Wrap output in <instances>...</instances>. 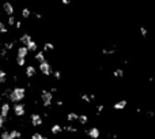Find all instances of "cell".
I'll use <instances>...</instances> for the list:
<instances>
[{"instance_id": "obj_27", "label": "cell", "mask_w": 155, "mask_h": 139, "mask_svg": "<svg viewBox=\"0 0 155 139\" xmlns=\"http://www.w3.org/2000/svg\"><path fill=\"white\" fill-rule=\"evenodd\" d=\"M30 15H31L30 8H27V7H25V8L22 10V17H23L25 19H27V18H30Z\"/></svg>"}, {"instance_id": "obj_5", "label": "cell", "mask_w": 155, "mask_h": 139, "mask_svg": "<svg viewBox=\"0 0 155 139\" xmlns=\"http://www.w3.org/2000/svg\"><path fill=\"white\" fill-rule=\"evenodd\" d=\"M30 123L34 127H41L42 126V117L40 113H31L30 115Z\"/></svg>"}, {"instance_id": "obj_18", "label": "cell", "mask_w": 155, "mask_h": 139, "mask_svg": "<svg viewBox=\"0 0 155 139\" xmlns=\"http://www.w3.org/2000/svg\"><path fill=\"white\" fill-rule=\"evenodd\" d=\"M78 121H79L82 126H84V124H87V123H89V116H87L86 113H82V115L78 116Z\"/></svg>"}, {"instance_id": "obj_4", "label": "cell", "mask_w": 155, "mask_h": 139, "mask_svg": "<svg viewBox=\"0 0 155 139\" xmlns=\"http://www.w3.org/2000/svg\"><path fill=\"white\" fill-rule=\"evenodd\" d=\"M38 70L41 71V74L45 76H50L52 75V66H50V63H49L48 60H45V62H41L40 66H38Z\"/></svg>"}, {"instance_id": "obj_39", "label": "cell", "mask_w": 155, "mask_h": 139, "mask_svg": "<svg viewBox=\"0 0 155 139\" xmlns=\"http://www.w3.org/2000/svg\"><path fill=\"white\" fill-rule=\"evenodd\" d=\"M61 3H63L64 6H68L70 3H71V1H70V0H61Z\"/></svg>"}, {"instance_id": "obj_6", "label": "cell", "mask_w": 155, "mask_h": 139, "mask_svg": "<svg viewBox=\"0 0 155 139\" xmlns=\"http://www.w3.org/2000/svg\"><path fill=\"white\" fill-rule=\"evenodd\" d=\"M10 112H11V105H10V102H3L1 105H0V115H1L3 117L7 119V116L10 115Z\"/></svg>"}, {"instance_id": "obj_36", "label": "cell", "mask_w": 155, "mask_h": 139, "mask_svg": "<svg viewBox=\"0 0 155 139\" xmlns=\"http://www.w3.org/2000/svg\"><path fill=\"white\" fill-rule=\"evenodd\" d=\"M56 105H57V106H63V105H64V102H63L61 100H57V101H56Z\"/></svg>"}, {"instance_id": "obj_17", "label": "cell", "mask_w": 155, "mask_h": 139, "mask_svg": "<svg viewBox=\"0 0 155 139\" xmlns=\"http://www.w3.org/2000/svg\"><path fill=\"white\" fill-rule=\"evenodd\" d=\"M15 44H17V41H8V42H3L1 46H3L6 50H11L15 48Z\"/></svg>"}, {"instance_id": "obj_13", "label": "cell", "mask_w": 155, "mask_h": 139, "mask_svg": "<svg viewBox=\"0 0 155 139\" xmlns=\"http://www.w3.org/2000/svg\"><path fill=\"white\" fill-rule=\"evenodd\" d=\"M127 101H125V100H121V101H118V102H116L114 105H113V109H114V111H123V109H124L125 106H127Z\"/></svg>"}, {"instance_id": "obj_14", "label": "cell", "mask_w": 155, "mask_h": 139, "mask_svg": "<svg viewBox=\"0 0 155 139\" xmlns=\"http://www.w3.org/2000/svg\"><path fill=\"white\" fill-rule=\"evenodd\" d=\"M50 132H52V135H60L63 132V127L60 124H53L50 127Z\"/></svg>"}, {"instance_id": "obj_9", "label": "cell", "mask_w": 155, "mask_h": 139, "mask_svg": "<svg viewBox=\"0 0 155 139\" xmlns=\"http://www.w3.org/2000/svg\"><path fill=\"white\" fill-rule=\"evenodd\" d=\"M25 75L29 78V79H31V78H34V76L37 75V70L34 66H27L26 68H25Z\"/></svg>"}, {"instance_id": "obj_16", "label": "cell", "mask_w": 155, "mask_h": 139, "mask_svg": "<svg viewBox=\"0 0 155 139\" xmlns=\"http://www.w3.org/2000/svg\"><path fill=\"white\" fill-rule=\"evenodd\" d=\"M8 134H10V139H19V138H22V132L19 130H11L8 131Z\"/></svg>"}, {"instance_id": "obj_23", "label": "cell", "mask_w": 155, "mask_h": 139, "mask_svg": "<svg viewBox=\"0 0 155 139\" xmlns=\"http://www.w3.org/2000/svg\"><path fill=\"white\" fill-rule=\"evenodd\" d=\"M113 76L114 78H123L124 76V70L123 68H116L114 71H113Z\"/></svg>"}, {"instance_id": "obj_11", "label": "cell", "mask_w": 155, "mask_h": 139, "mask_svg": "<svg viewBox=\"0 0 155 139\" xmlns=\"http://www.w3.org/2000/svg\"><path fill=\"white\" fill-rule=\"evenodd\" d=\"M31 40H33V38H31L30 34H29V33H25V34H22V36L19 37V40H18V41L21 42V45H25V46H26V45L29 44Z\"/></svg>"}, {"instance_id": "obj_29", "label": "cell", "mask_w": 155, "mask_h": 139, "mask_svg": "<svg viewBox=\"0 0 155 139\" xmlns=\"http://www.w3.org/2000/svg\"><path fill=\"white\" fill-rule=\"evenodd\" d=\"M52 74H53L56 81H60V79H61V71H60V70H54V71H52Z\"/></svg>"}, {"instance_id": "obj_1", "label": "cell", "mask_w": 155, "mask_h": 139, "mask_svg": "<svg viewBox=\"0 0 155 139\" xmlns=\"http://www.w3.org/2000/svg\"><path fill=\"white\" fill-rule=\"evenodd\" d=\"M26 97V89L25 87H21V86H17L14 89L10 90L8 95H7V100L10 102H21L22 100H25Z\"/></svg>"}, {"instance_id": "obj_20", "label": "cell", "mask_w": 155, "mask_h": 139, "mask_svg": "<svg viewBox=\"0 0 155 139\" xmlns=\"http://www.w3.org/2000/svg\"><path fill=\"white\" fill-rule=\"evenodd\" d=\"M114 52H116V46H113V48H102L101 49L102 55H113Z\"/></svg>"}, {"instance_id": "obj_31", "label": "cell", "mask_w": 155, "mask_h": 139, "mask_svg": "<svg viewBox=\"0 0 155 139\" xmlns=\"http://www.w3.org/2000/svg\"><path fill=\"white\" fill-rule=\"evenodd\" d=\"M6 121H7V119H6V117H3L1 115H0V130H4Z\"/></svg>"}, {"instance_id": "obj_12", "label": "cell", "mask_w": 155, "mask_h": 139, "mask_svg": "<svg viewBox=\"0 0 155 139\" xmlns=\"http://www.w3.org/2000/svg\"><path fill=\"white\" fill-rule=\"evenodd\" d=\"M34 60H36V62H38V63L45 62V60H46V56H45L44 50H37V52H34Z\"/></svg>"}, {"instance_id": "obj_22", "label": "cell", "mask_w": 155, "mask_h": 139, "mask_svg": "<svg viewBox=\"0 0 155 139\" xmlns=\"http://www.w3.org/2000/svg\"><path fill=\"white\" fill-rule=\"evenodd\" d=\"M15 62H17V66H18V67H25V64H26V59L17 56V57H15Z\"/></svg>"}, {"instance_id": "obj_3", "label": "cell", "mask_w": 155, "mask_h": 139, "mask_svg": "<svg viewBox=\"0 0 155 139\" xmlns=\"http://www.w3.org/2000/svg\"><path fill=\"white\" fill-rule=\"evenodd\" d=\"M11 109L14 111V115L17 117H22L25 116V113H26V105L23 102H15L11 106Z\"/></svg>"}, {"instance_id": "obj_37", "label": "cell", "mask_w": 155, "mask_h": 139, "mask_svg": "<svg viewBox=\"0 0 155 139\" xmlns=\"http://www.w3.org/2000/svg\"><path fill=\"white\" fill-rule=\"evenodd\" d=\"M34 15H36V18H37V19H42V14H40V12H36V14H34Z\"/></svg>"}, {"instance_id": "obj_28", "label": "cell", "mask_w": 155, "mask_h": 139, "mask_svg": "<svg viewBox=\"0 0 155 139\" xmlns=\"http://www.w3.org/2000/svg\"><path fill=\"white\" fill-rule=\"evenodd\" d=\"M15 22H17V19H15V17H14V15H10L8 19H7V25H8V26H12V27H14Z\"/></svg>"}, {"instance_id": "obj_24", "label": "cell", "mask_w": 155, "mask_h": 139, "mask_svg": "<svg viewBox=\"0 0 155 139\" xmlns=\"http://www.w3.org/2000/svg\"><path fill=\"white\" fill-rule=\"evenodd\" d=\"M0 34H8V27L6 26L1 19H0Z\"/></svg>"}, {"instance_id": "obj_10", "label": "cell", "mask_w": 155, "mask_h": 139, "mask_svg": "<svg viewBox=\"0 0 155 139\" xmlns=\"http://www.w3.org/2000/svg\"><path fill=\"white\" fill-rule=\"evenodd\" d=\"M27 55H29V50H27V48L25 46V45H19L18 48H17V56L26 59Z\"/></svg>"}, {"instance_id": "obj_8", "label": "cell", "mask_w": 155, "mask_h": 139, "mask_svg": "<svg viewBox=\"0 0 155 139\" xmlns=\"http://www.w3.org/2000/svg\"><path fill=\"white\" fill-rule=\"evenodd\" d=\"M3 11H4L7 15H14L15 14V8H14V6L10 3V1H4L3 3Z\"/></svg>"}, {"instance_id": "obj_34", "label": "cell", "mask_w": 155, "mask_h": 139, "mask_svg": "<svg viewBox=\"0 0 155 139\" xmlns=\"http://www.w3.org/2000/svg\"><path fill=\"white\" fill-rule=\"evenodd\" d=\"M80 98L83 100L84 102H89V104H90V101H91V100H90V95H89V94H82V95H80Z\"/></svg>"}, {"instance_id": "obj_26", "label": "cell", "mask_w": 155, "mask_h": 139, "mask_svg": "<svg viewBox=\"0 0 155 139\" xmlns=\"http://www.w3.org/2000/svg\"><path fill=\"white\" fill-rule=\"evenodd\" d=\"M54 49V45L52 42H45L44 44V52H49V50H53Z\"/></svg>"}, {"instance_id": "obj_19", "label": "cell", "mask_w": 155, "mask_h": 139, "mask_svg": "<svg viewBox=\"0 0 155 139\" xmlns=\"http://www.w3.org/2000/svg\"><path fill=\"white\" fill-rule=\"evenodd\" d=\"M78 113L75 112H70V113H67V120L68 121H71V123H74V121H78Z\"/></svg>"}, {"instance_id": "obj_40", "label": "cell", "mask_w": 155, "mask_h": 139, "mask_svg": "<svg viewBox=\"0 0 155 139\" xmlns=\"http://www.w3.org/2000/svg\"><path fill=\"white\" fill-rule=\"evenodd\" d=\"M44 139H48V138H45V136H44Z\"/></svg>"}, {"instance_id": "obj_35", "label": "cell", "mask_w": 155, "mask_h": 139, "mask_svg": "<svg viewBox=\"0 0 155 139\" xmlns=\"http://www.w3.org/2000/svg\"><path fill=\"white\" fill-rule=\"evenodd\" d=\"M15 27H17V29H21V27H22V22H21V21H17V22H15Z\"/></svg>"}, {"instance_id": "obj_32", "label": "cell", "mask_w": 155, "mask_h": 139, "mask_svg": "<svg viewBox=\"0 0 155 139\" xmlns=\"http://www.w3.org/2000/svg\"><path fill=\"white\" fill-rule=\"evenodd\" d=\"M139 30H140V34H142V37H147L148 32H147L146 27H144V26H139Z\"/></svg>"}, {"instance_id": "obj_33", "label": "cell", "mask_w": 155, "mask_h": 139, "mask_svg": "<svg viewBox=\"0 0 155 139\" xmlns=\"http://www.w3.org/2000/svg\"><path fill=\"white\" fill-rule=\"evenodd\" d=\"M103 111H105V105H102V104L97 105V112H98V115H101Z\"/></svg>"}, {"instance_id": "obj_30", "label": "cell", "mask_w": 155, "mask_h": 139, "mask_svg": "<svg viewBox=\"0 0 155 139\" xmlns=\"http://www.w3.org/2000/svg\"><path fill=\"white\" fill-rule=\"evenodd\" d=\"M0 139H10V134L7 130H1L0 132Z\"/></svg>"}, {"instance_id": "obj_7", "label": "cell", "mask_w": 155, "mask_h": 139, "mask_svg": "<svg viewBox=\"0 0 155 139\" xmlns=\"http://www.w3.org/2000/svg\"><path fill=\"white\" fill-rule=\"evenodd\" d=\"M86 134L89 135L91 139H98L99 136H101V131H99V128H98V127H91L90 130L86 131Z\"/></svg>"}, {"instance_id": "obj_2", "label": "cell", "mask_w": 155, "mask_h": 139, "mask_svg": "<svg viewBox=\"0 0 155 139\" xmlns=\"http://www.w3.org/2000/svg\"><path fill=\"white\" fill-rule=\"evenodd\" d=\"M41 101L45 108H50L52 102H53V94L48 91V90H41Z\"/></svg>"}, {"instance_id": "obj_21", "label": "cell", "mask_w": 155, "mask_h": 139, "mask_svg": "<svg viewBox=\"0 0 155 139\" xmlns=\"http://www.w3.org/2000/svg\"><path fill=\"white\" fill-rule=\"evenodd\" d=\"M63 131H67V132H78V128H76L75 126H72V124H68V126L63 127Z\"/></svg>"}, {"instance_id": "obj_15", "label": "cell", "mask_w": 155, "mask_h": 139, "mask_svg": "<svg viewBox=\"0 0 155 139\" xmlns=\"http://www.w3.org/2000/svg\"><path fill=\"white\" fill-rule=\"evenodd\" d=\"M26 48H27V50H29V52H37V50H38V44H37L36 41L31 40L30 42L26 45Z\"/></svg>"}, {"instance_id": "obj_25", "label": "cell", "mask_w": 155, "mask_h": 139, "mask_svg": "<svg viewBox=\"0 0 155 139\" xmlns=\"http://www.w3.org/2000/svg\"><path fill=\"white\" fill-rule=\"evenodd\" d=\"M6 82H7V72L0 70V85H4Z\"/></svg>"}, {"instance_id": "obj_38", "label": "cell", "mask_w": 155, "mask_h": 139, "mask_svg": "<svg viewBox=\"0 0 155 139\" xmlns=\"http://www.w3.org/2000/svg\"><path fill=\"white\" fill-rule=\"evenodd\" d=\"M154 115H155V113L152 112V111H148V112H147V116H148V117H154Z\"/></svg>"}]
</instances>
